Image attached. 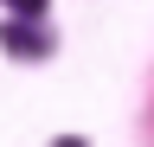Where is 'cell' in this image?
Returning a JSON list of instances; mask_svg holds the SVG:
<instances>
[{
	"label": "cell",
	"instance_id": "cell-1",
	"mask_svg": "<svg viewBox=\"0 0 154 147\" xmlns=\"http://www.w3.org/2000/svg\"><path fill=\"white\" fill-rule=\"evenodd\" d=\"M0 45L19 51V58H45L51 51V39L38 32V19H0Z\"/></svg>",
	"mask_w": 154,
	"mask_h": 147
},
{
	"label": "cell",
	"instance_id": "cell-2",
	"mask_svg": "<svg viewBox=\"0 0 154 147\" xmlns=\"http://www.w3.org/2000/svg\"><path fill=\"white\" fill-rule=\"evenodd\" d=\"M13 13H19V19H38V13H45V0H13Z\"/></svg>",
	"mask_w": 154,
	"mask_h": 147
},
{
	"label": "cell",
	"instance_id": "cell-3",
	"mask_svg": "<svg viewBox=\"0 0 154 147\" xmlns=\"http://www.w3.org/2000/svg\"><path fill=\"white\" fill-rule=\"evenodd\" d=\"M51 147H84V141H77V134H71V141H51Z\"/></svg>",
	"mask_w": 154,
	"mask_h": 147
}]
</instances>
